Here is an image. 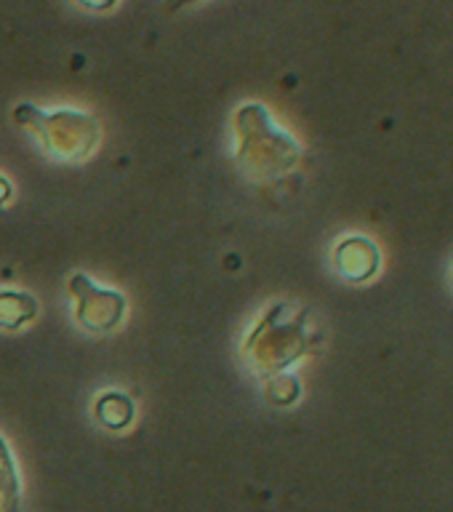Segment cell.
<instances>
[{"mask_svg": "<svg viewBox=\"0 0 453 512\" xmlns=\"http://www.w3.org/2000/svg\"><path fill=\"white\" fill-rule=\"evenodd\" d=\"M336 267L347 280L371 278L379 267V248L368 238H347L336 248Z\"/></svg>", "mask_w": 453, "mask_h": 512, "instance_id": "6da1fadb", "label": "cell"}, {"mask_svg": "<svg viewBox=\"0 0 453 512\" xmlns=\"http://www.w3.org/2000/svg\"><path fill=\"white\" fill-rule=\"evenodd\" d=\"M99 302H91V310L78 312L80 323L91 331H102V328H112L118 323V318L123 315V299L118 294H110V291H99L96 296Z\"/></svg>", "mask_w": 453, "mask_h": 512, "instance_id": "7a4b0ae2", "label": "cell"}, {"mask_svg": "<svg viewBox=\"0 0 453 512\" xmlns=\"http://www.w3.org/2000/svg\"><path fill=\"white\" fill-rule=\"evenodd\" d=\"M32 315H35V302L27 294H0V326H22Z\"/></svg>", "mask_w": 453, "mask_h": 512, "instance_id": "3957f363", "label": "cell"}]
</instances>
